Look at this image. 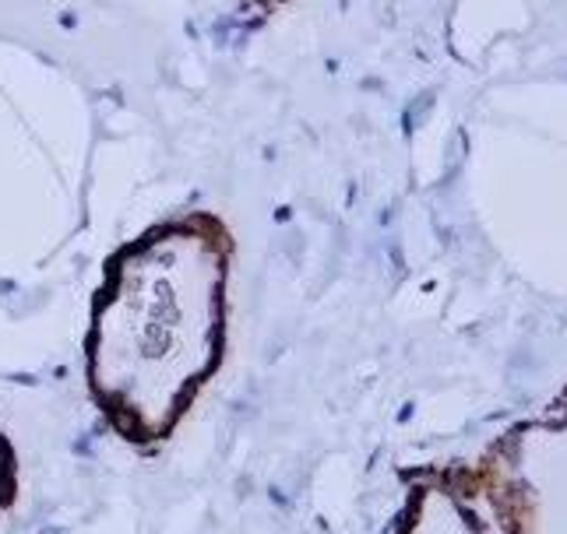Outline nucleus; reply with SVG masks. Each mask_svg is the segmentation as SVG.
Segmentation results:
<instances>
[{"label":"nucleus","mask_w":567,"mask_h":534,"mask_svg":"<svg viewBox=\"0 0 567 534\" xmlns=\"http://www.w3.org/2000/svg\"><path fill=\"white\" fill-rule=\"evenodd\" d=\"M229 240L212 214L155 226L106 264L92 303L89 387L127 443L169 437L223 355Z\"/></svg>","instance_id":"nucleus-1"},{"label":"nucleus","mask_w":567,"mask_h":534,"mask_svg":"<svg viewBox=\"0 0 567 534\" xmlns=\"http://www.w3.org/2000/svg\"><path fill=\"white\" fill-rule=\"evenodd\" d=\"M11 474H14V458H11L8 440L0 437V503L11 496Z\"/></svg>","instance_id":"nucleus-2"}]
</instances>
